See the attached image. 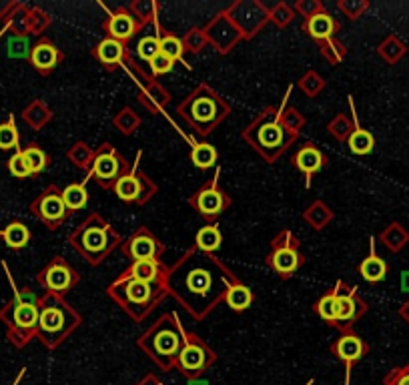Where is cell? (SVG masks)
<instances>
[{"mask_svg":"<svg viewBox=\"0 0 409 385\" xmlns=\"http://www.w3.org/2000/svg\"><path fill=\"white\" fill-rule=\"evenodd\" d=\"M397 315H399V317H401V319L406 321V323L409 325V299L406 301V303H401V305H399V309H397Z\"/></svg>","mask_w":409,"mask_h":385,"instance_id":"94428289","label":"cell"},{"mask_svg":"<svg viewBox=\"0 0 409 385\" xmlns=\"http://www.w3.org/2000/svg\"><path fill=\"white\" fill-rule=\"evenodd\" d=\"M267 267L275 271L279 279L289 281L303 265L305 255L301 253V241L291 229H281L271 241V251L265 257Z\"/></svg>","mask_w":409,"mask_h":385,"instance_id":"ba28073f","label":"cell"},{"mask_svg":"<svg viewBox=\"0 0 409 385\" xmlns=\"http://www.w3.org/2000/svg\"><path fill=\"white\" fill-rule=\"evenodd\" d=\"M253 301H255V293H253V289L247 287L245 283H239V285L231 287L225 297L227 305H229L233 311H237V313L249 309V307L253 305Z\"/></svg>","mask_w":409,"mask_h":385,"instance_id":"60d3db41","label":"cell"},{"mask_svg":"<svg viewBox=\"0 0 409 385\" xmlns=\"http://www.w3.org/2000/svg\"><path fill=\"white\" fill-rule=\"evenodd\" d=\"M379 241L386 245V249L391 253H399L406 249L409 243V231L397 221H391L388 227L379 233Z\"/></svg>","mask_w":409,"mask_h":385,"instance_id":"1f68e13d","label":"cell"},{"mask_svg":"<svg viewBox=\"0 0 409 385\" xmlns=\"http://www.w3.org/2000/svg\"><path fill=\"white\" fill-rule=\"evenodd\" d=\"M337 6L349 21H359L369 10V0H339Z\"/></svg>","mask_w":409,"mask_h":385,"instance_id":"db71d44e","label":"cell"},{"mask_svg":"<svg viewBox=\"0 0 409 385\" xmlns=\"http://www.w3.org/2000/svg\"><path fill=\"white\" fill-rule=\"evenodd\" d=\"M0 235L4 237V241H6V245H8L10 249H22V247H26L28 241H30V231H28V227H26L24 223H21V221L8 223L6 229L0 231Z\"/></svg>","mask_w":409,"mask_h":385,"instance_id":"b9f144b4","label":"cell"},{"mask_svg":"<svg viewBox=\"0 0 409 385\" xmlns=\"http://www.w3.org/2000/svg\"><path fill=\"white\" fill-rule=\"evenodd\" d=\"M121 253L131 261H161L164 243L149 227L141 225L121 245Z\"/></svg>","mask_w":409,"mask_h":385,"instance_id":"d6986e66","label":"cell"},{"mask_svg":"<svg viewBox=\"0 0 409 385\" xmlns=\"http://www.w3.org/2000/svg\"><path fill=\"white\" fill-rule=\"evenodd\" d=\"M289 95H291V86L287 88V95L285 99H283V103L279 105V119H281V123H283V127L287 130H291V132H295V135H299L307 125V119L297 110L295 107H289L287 105V99H289Z\"/></svg>","mask_w":409,"mask_h":385,"instance_id":"74e56055","label":"cell"},{"mask_svg":"<svg viewBox=\"0 0 409 385\" xmlns=\"http://www.w3.org/2000/svg\"><path fill=\"white\" fill-rule=\"evenodd\" d=\"M163 26L161 22H155V30L153 32H144L143 37L137 41V46H135V52L137 57L143 61V63H151L159 52H161V34H163Z\"/></svg>","mask_w":409,"mask_h":385,"instance_id":"f546056e","label":"cell"},{"mask_svg":"<svg viewBox=\"0 0 409 385\" xmlns=\"http://www.w3.org/2000/svg\"><path fill=\"white\" fill-rule=\"evenodd\" d=\"M297 86H299V90L305 95L307 99H317L325 90L327 83L317 70H307L305 75L297 81Z\"/></svg>","mask_w":409,"mask_h":385,"instance_id":"ee69618b","label":"cell"},{"mask_svg":"<svg viewBox=\"0 0 409 385\" xmlns=\"http://www.w3.org/2000/svg\"><path fill=\"white\" fill-rule=\"evenodd\" d=\"M181 41H183L184 52H189V55H199V52H203L204 46L209 44V39H207V34H204V30L201 26H191V28L184 32Z\"/></svg>","mask_w":409,"mask_h":385,"instance_id":"7dc6e473","label":"cell"},{"mask_svg":"<svg viewBox=\"0 0 409 385\" xmlns=\"http://www.w3.org/2000/svg\"><path fill=\"white\" fill-rule=\"evenodd\" d=\"M243 283L215 253L189 247L169 267L167 291L195 321H204L221 303L231 287Z\"/></svg>","mask_w":409,"mask_h":385,"instance_id":"6da1fadb","label":"cell"},{"mask_svg":"<svg viewBox=\"0 0 409 385\" xmlns=\"http://www.w3.org/2000/svg\"><path fill=\"white\" fill-rule=\"evenodd\" d=\"M295 10L287 2H275L269 6V22H273L277 28H287L291 22L295 21Z\"/></svg>","mask_w":409,"mask_h":385,"instance_id":"c3c4849f","label":"cell"},{"mask_svg":"<svg viewBox=\"0 0 409 385\" xmlns=\"http://www.w3.org/2000/svg\"><path fill=\"white\" fill-rule=\"evenodd\" d=\"M123 237L99 211L88 213L81 223L70 231L68 245L93 267L101 265L108 255H113L123 245Z\"/></svg>","mask_w":409,"mask_h":385,"instance_id":"3957f363","label":"cell"},{"mask_svg":"<svg viewBox=\"0 0 409 385\" xmlns=\"http://www.w3.org/2000/svg\"><path fill=\"white\" fill-rule=\"evenodd\" d=\"M193 382H195V379H193ZM191 385H207V384H197V382H195V384H191Z\"/></svg>","mask_w":409,"mask_h":385,"instance_id":"e7e4bbea","label":"cell"},{"mask_svg":"<svg viewBox=\"0 0 409 385\" xmlns=\"http://www.w3.org/2000/svg\"><path fill=\"white\" fill-rule=\"evenodd\" d=\"M388 263L377 255L375 239L371 237V241H369V255L359 263V275L365 279L368 283H381L383 279L388 277Z\"/></svg>","mask_w":409,"mask_h":385,"instance_id":"f1b7e54d","label":"cell"},{"mask_svg":"<svg viewBox=\"0 0 409 385\" xmlns=\"http://www.w3.org/2000/svg\"><path fill=\"white\" fill-rule=\"evenodd\" d=\"M8 171L12 172V177H17V179H26V177L32 175L30 169H28V165H26V161H24V157H22L21 149L15 150V155L10 157V161H8Z\"/></svg>","mask_w":409,"mask_h":385,"instance_id":"6f0895ef","label":"cell"},{"mask_svg":"<svg viewBox=\"0 0 409 385\" xmlns=\"http://www.w3.org/2000/svg\"><path fill=\"white\" fill-rule=\"evenodd\" d=\"M339 28H341L339 21L333 14H329L327 10L311 17L309 21H303V30L317 44L323 43V41H329V39H335V34L339 32Z\"/></svg>","mask_w":409,"mask_h":385,"instance_id":"83f0119b","label":"cell"},{"mask_svg":"<svg viewBox=\"0 0 409 385\" xmlns=\"http://www.w3.org/2000/svg\"><path fill=\"white\" fill-rule=\"evenodd\" d=\"M173 68H175V61H173V59H169V57L163 55V52H159V55L149 63L151 77H155V79H159V77H163V75H169Z\"/></svg>","mask_w":409,"mask_h":385,"instance_id":"9f6ffc18","label":"cell"},{"mask_svg":"<svg viewBox=\"0 0 409 385\" xmlns=\"http://www.w3.org/2000/svg\"><path fill=\"white\" fill-rule=\"evenodd\" d=\"M401 291L409 293V271H403V275H401Z\"/></svg>","mask_w":409,"mask_h":385,"instance_id":"6125c7cd","label":"cell"},{"mask_svg":"<svg viewBox=\"0 0 409 385\" xmlns=\"http://www.w3.org/2000/svg\"><path fill=\"white\" fill-rule=\"evenodd\" d=\"M102 30L106 32L108 39H115L119 43L129 44V41L141 32V24L133 17L129 6H119L108 12V17L102 22Z\"/></svg>","mask_w":409,"mask_h":385,"instance_id":"7402d4cb","label":"cell"},{"mask_svg":"<svg viewBox=\"0 0 409 385\" xmlns=\"http://www.w3.org/2000/svg\"><path fill=\"white\" fill-rule=\"evenodd\" d=\"M191 161H193V165H195L197 169L207 171V169H211V167L217 165V161H219V150L215 149L211 143H207V141H199V143H195V145L191 147Z\"/></svg>","mask_w":409,"mask_h":385,"instance_id":"836d02e7","label":"cell"},{"mask_svg":"<svg viewBox=\"0 0 409 385\" xmlns=\"http://www.w3.org/2000/svg\"><path fill=\"white\" fill-rule=\"evenodd\" d=\"M139 385H163V384H161V382H159L155 375H146V377H144L143 382H141Z\"/></svg>","mask_w":409,"mask_h":385,"instance_id":"be15d7a7","label":"cell"},{"mask_svg":"<svg viewBox=\"0 0 409 385\" xmlns=\"http://www.w3.org/2000/svg\"><path fill=\"white\" fill-rule=\"evenodd\" d=\"M348 103L349 108H351V121H353V130H351V135H349L348 139V149L353 152V155H357V157H365L369 155L373 147H375V137L369 132L368 128H363L359 125V119H357V110H355V101H353V97L349 95L348 97Z\"/></svg>","mask_w":409,"mask_h":385,"instance_id":"484cf974","label":"cell"},{"mask_svg":"<svg viewBox=\"0 0 409 385\" xmlns=\"http://www.w3.org/2000/svg\"><path fill=\"white\" fill-rule=\"evenodd\" d=\"M377 55L383 63L397 64L408 55V44L403 43L397 34H388L381 43L377 44Z\"/></svg>","mask_w":409,"mask_h":385,"instance_id":"d6a6232c","label":"cell"},{"mask_svg":"<svg viewBox=\"0 0 409 385\" xmlns=\"http://www.w3.org/2000/svg\"><path fill=\"white\" fill-rule=\"evenodd\" d=\"M335 295H337V321H335V329L351 331L353 325L361 319L369 311V303L357 291V287H349L345 281H337V285L333 287Z\"/></svg>","mask_w":409,"mask_h":385,"instance_id":"2e32d148","label":"cell"},{"mask_svg":"<svg viewBox=\"0 0 409 385\" xmlns=\"http://www.w3.org/2000/svg\"><path fill=\"white\" fill-rule=\"evenodd\" d=\"M124 68L137 79L135 83L139 85V103L143 105L151 115H159L164 112L167 105L171 103V92L164 88L163 83H159V79L151 77V72H144L139 64L135 63L133 59L124 64Z\"/></svg>","mask_w":409,"mask_h":385,"instance_id":"9a60e30c","label":"cell"},{"mask_svg":"<svg viewBox=\"0 0 409 385\" xmlns=\"http://www.w3.org/2000/svg\"><path fill=\"white\" fill-rule=\"evenodd\" d=\"M88 179L84 177V181L82 183H70L68 187H64L62 189V199H64V205H66V209L70 211V213H77V211H81L86 207V203H88V191H86V187H84V183H86Z\"/></svg>","mask_w":409,"mask_h":385,"instance_id":"d590c367","label":"cell"},{"mask_svg":"<svg viewBox=\"0 0 409 385\" xmlns=\"http://www.w3.org/2000/svg\"><path fill=\"white\" fill-rule=\"evenodd\" d=\"M291 165L305 177V185H311L313 175L323 171L329 165V157L315 143H303L301 149L291 157Z\"/></svg>","mask_w":409,"mask_h":385,"instance_id":"603a6c76","label":"cell"},{"mask_svg":"<svg viewBox=\"0 0 409 385\" xmlns=\"http://www.w3.org/2000/svg\"><path fill=\"white\" fill-rule=\"evenodd\" d=\"M351 130H353V121H351V117H348L345 112H339V115H335L329 121L327 132L335 141H339V143H348Z\"/></svg>","mask_w":409,"mask_h":385,"instance_id":"bcb514c9","label":"cell"},{"mask_svg":"<svg viewBox=\"0 0 409 385\" xmlns=\"http://www.w3.org/2000/svg\"><path fill=\"white\" fill-rule=\"evenodd\" d=\"M319 52H321V57L331 64H339L345 57H348L345 44L341 43V41H337V39H329V41L319 43Z\"/></svg>","mask_w":409,"mask_h":385,"instance_id":"681fc988","label":"cell"},{"mask_svg":"<svg viewBox=\"0 0 409 385\" xmlns=\"http://www.w3.org/2000/svg\"><path fill=\"white\" fill-rule=\"evenodd\" d=\"M39 283L46 289V293L64 297L81 283V273L64 257H55L39 273Z\"/></svg>","mask_w":409,"mask_h":385,"instance_id":"e0dca14e","label":"cell"},{"mask_svg":"<svg viewBox=\"0 0 409 385\" xmlns=\"http://www.w3.org/2000/svg\"><path fill=\"white\" fill-rule=\"evenodd\" d=\"M177 115L197 137H209L231 115V105L207 83L197 85L177 105Z\"/></svg>","mask_w":409,"mask_h":385,"instance_id":"7a4b0ae2","label":"cell"},{"mask_svg":"<svg viewBox=\"0 0 409 385\" xmlns=\"http://www.w3.org/2000/svg\"><path fill=\"white\" fill-rule=\"evenodd\" d=\"M184 335L187 331L181 325L179 315L175 311L163 313L137 339V347L144 351L146 357L157 364L161 371H171L183 349Z\"/></svg>","mask_w":409,"mask_h":385,"instance_id":"5b68a950","label":"cell"},{"mask_svg":"<svg viewBox=\"0 0 409 385\" xmlns=\"http://www.w3.org/2000/svg\"><path fill=\"white\" fill-rule=\"evenodd\" d=\"M28 24H30V30H32L35 34H41V32H44V30L48 28L50 17H48L46 12L39 10V8H35V10H32V17H28Z\"/></svg>","mask_w":409,"mask_h":385,"instance_id":"91938a15","label":"cell"},{"mask_svg":"<svg viewBox=\"0 0 409 385\" xmlns=\"http://www.w3.org/2000/svg\"><path fill=\"white\" fill-rule=\"evenodd\" d=\"M91 55H93V59H97V61L102 64V68H106L108 72H115L117 68H124V64L133 59L126 44L119 43V41H115V39H108V37H104L101 43L93 48Z\"/></svg>","mask_w":409,"mask_h":385,"instance_id":"cb8c5ba5","label":"cell"},{"mask_svg":"<svg viewBox=\"0 0 409 385\" xmlns=\"http://www.w3.org/2000/svg\"><path fill=\"white\" fill-rule=\"evenodd\" d=\"M221 243H223V233L219 225H204L195 237V247L204 253H215L221 247Z\"/></svg>","mask_w":409,"mask_h":385,"instance_id":"8d00e7d4","label":"cell"},{"mask_svg":"<svg viewBox=\"0 0 409 385\" xmlns=\"http://www.w3.org/2000/svg\"><path fill=\"white\" fill-rule=\"evenodd\" d=\"M383 385H409V364L393 367L383 377Z\"/></svg>","mask_w":409,"mask_h":385,"instance_id":"680465c9","label":"cell"},{"mask_svg":"<svg viewBox=\"0 0 409 385\" xmlns=\"http://www.w3.org/2000/svg\"><path fill=\"white\" fill-rule=\"evenodd\" d=\"M66 157H68V161H70L77 169L88 172L91 165H93L95 149H91V145H86L84 141H77V143H73V147L68 149Z\"/></svg>","mask_w":409,"mask_h":385,"instance_id":"7bdbcfd3","label":"cell"},{"mask_svg":"<svg viewBox=\"0 0 409 385\" xmlns=\"http://www.w3.org/2000/svg\"><path fill=\"white\" fill-rule=\"evenodd\" d=\"M333 209L329 207L325 201L317 199L313 201L305 211H303V221L313 229V231H323L329 223L333 221Z\"/></svg>","mask_w":409,"mask_h":385,"instance_id":"4dcf8cb0","label":"cell"},{"mask_svg":"<svg viewBox=\"0 0 409 385\" xmlns=\"http://www.w3.org/2000/svg\"><path fill=\"white\" fill-rule=\"evenodd\" d=\"M159 8H161V4L155 2V0H135L129 6L133 17L141 24V30L151 26L155 21H159Z\"/></svg>","mask_w":409,"mask_h":385,"instance_id":"e575fe53","label":"cell"},{"mask_svg":"<svg viewBox=\"0 0 409 385\" xmlns=\"http://www.w3.org/2000/svg\"><path fill=\"white\" fill-rule=\"evenodd\" d=\"M215 362H217V353L197 333L189 331L184 335V345L177 357L175 369H179L189 379H197Z\"/></svg>","mask_w":409,"mask_h":385,"instance_id":"5bb4252c","label":"cell"},{"mask_svg":"<svg viewBox=\"0 0 409 385\" xmlns=\"http://www.w3.org/2000/svg\"><path fill=\"white\" fill-rule=\"evenodd\" d=\"M204 34L209 39V44L219 52V55H229L237 44L241 43V32L237 30V26L231 22L225 12L221 10L219 14H215L211 21L203 26Z\"/></svg>","mask_w":409,"mask_h":385,"instance_id":"ffe728a7","label":"cell"},{"mask_svg":"<svg viewBox=\"0 0 409 385\" xmlns=\"http://www.w3.org/2000/svg\"><path fill=\"white\" fill-rule=\"evenodd\" d=\"M297 139L299 135L283 127L279 107H265L243 128V141L269 165L277 163L281 155L297 143Z\"/></svg>","mask_w":409,"mask_h":385,"instance_id":"277c9868","label":"cell"},{"mask_svg":"<svg viewBox=\"0 0 409 385\" xmlns=\"http://www.w3.org/2000/svg\"><path fill=\"white\" fill-rule=\"evenodd\" d=\"M131 163L117 150L115 145L102 143L95 149L93 165L86 172V179H95L104 191H113L115 185L131 171Z\"/></svg>","mask_w":409,"mask_h":385,"instance_id":"9c48e42d","label":"cell"},{"mask_svg":"<svg viewBox=\"0 0 409 385\" xmlns=\"http://www.w3.org/2000/svg\"><path fill=\"white\" fill-rule=\"evenodd\" d=\"M313 311L319 319L325 321L329 327H335V321H337V295H335V291L329 289L327 293H323L319 299L315 301Z\"/></svg>","mask_w":409,"mask_h":385,"instance_id":"ab89813d","label":"cell"},{"mask_svg":"<svg viewBox=\"0 0 409 385\" xmlns=\"http://www.w3.org/2000/svg\"><path fill=\"white\" fill-rule=\"evenodd\" d=\"M24 119H26V123H30L35 128H41L50 123L53 112H50V108L46 107L44 103H41V101H35L30 107L26 108Z\"/></svg>","mask_w":409,"mask_h":385,"instance_id":"f907efd6","label":"cell"},{"mask_svg":"<svg viewBox=\"0 0 409 385\" xmlns=\"http://www.w3.org/2000/svg\"><path fill=\"white\" fill-rule=\"evenodd\" d=\"M106 295L123 309L131 321L141 323L169 297V291L164 283H144L124 277L121 273L106 287Z\"/></svg>","mask_w":409,"mask_h":385,"instance_id":"8992f818","label":"cell"},{"mask_svg":"<svg viewBox=\"0 0 409 385\" xmlns=\"http://www.w3.org/2000/svg\"><path fill=\"white\" fill-rule=\"evenodd\" d=\"M141 157H143V150L137 152L135 165L131 167V171L126 172L123 179L115 185V189H113V192H115L121 201L129 203V205H137V207L146 205V203L159 192L157 183H155L146 172L139 169Z\"/></svg>","mask_w":409,"mask_h":385,"instance_id":"4fadbf2b","label":"cell"},{"mask_svg":"<svg viewBox=\"0 0 409 385\" xmlns=\"http://www.w3.org/2000/svg\"><path fill=\"white\" fill-rule=\"evenodd\" d=\"M293 10H295V14H299L303 21H309L311 17L323 12V10H325V4H323L321 0H297V2L293 4Z\"/></svg>","mask_w":409,"mask_h":385,"instance_id":"11a10c76","label":"cell"},{"mask_svg":"<svg viewBox=\"0 0 409 385\" xmlns=\"http://www.w3.org/2000/svg\"><path fill=\"white\" fill-rule=\"evenodd\" d=\"M2 317L12 325L17 333L15 339L22 345L30 337H35V333H39V301L28 293H17V297L2 313Z\"/></svg>","mask_w":409,"mask_h":385,"instance_id":"7c38bea8","label":"cell"},{"mask_svg":"<svg viewBox=\"0 0 409 385\" xmlns=\"http://www.w3.org/2000/svg\"><path fill=\"white\" fill-rule=\"evenodd\" d=\"M221 167L215 169V175L199 187L197 191L189 197V205L203 217L209 225H215V221L231 207V197L219 187Z\"/></svg>","mask_w":409,"mask_h":385,"instance_id":"30bf717a","label":"cell"},{"mask_svg":"<svg viewBox=\"0 0 409 385\" xmlns=\"http://www.w3.org/2000/svg\"><path fill=\"white\" fill-rule=\"evenodd\" d=\"M331 353L343 362L348 367V375H345V385H349V377H351V369L357 362H361L369 353V345L363 337H359L353 329L351 331H343L335 342L331 343Z\"/></svg>","mask_w":409,"mask_h":385,"instance_id":"44dd1931","label":"cell"},{"mask_svg":"<svg viewBox=\"0 0 409 385\" xmlns=\"http://www.w3.org/2000/svg\"><path fill=\"white\" fill-rule=\"evenodd\" d=\"M82 325V315L64 297L46 293L39 299V335L46 347H59Z\"/></svg>","mask_w":409,"mask_h":385,"instance_id":"52a82bcc","label":"cell"},{"mask_svg":"<svg viewBox=\"0 0 409 385\" xmlns=\"http://www.w3.org/2000/svg\"><path fill=\"white\" fill-rule=\"evenodd\" d=\"M30 64L41 72V75H50L59 64L64 61L62 50L55 43H50L48 39H42L35 44L28 52Z\"/></svg>","mask_w":409,"mask_h":385,"instance_id":"d4e9b609","label":"cell"},{"mask_svg":"<svg viewBox=\"0 0 409 385\" xmlns=\"http://www.w3.org/2000/svg\"><path fill=\"white\" fill-rule=\"evenodd\" d=\"M0 149H21L19 147V128L15 123V117H10L6 123L0 125Z\"/></svg>","mask_w":409,"mask_h":385,"instance_id":"f5cc1de1","label":"cell"},{"mask_svg":"<svg viewBox=\"0 0 409 385\" xmlns=\"http://www.w3.org/2000/svg\"><path fill=\"white\" fill-rule=\"evenodd\" d=\"M223 12L237 26L243 41L257 37L269 22V6L261 0H235Z\"/></svg>","mask_w":409,"mask_h":385,"instance_id":"8fae6325","label":"cell"},{"mask_svg":"<svg viewBox=\"0 0 409 385\" xmlns=\"http://www.w3.org/2000/svg\"><path fill=\"white\" fill-rule=\"evenodd\" d=\"M113 125L119 128V132L124 137H133L137 132V128H141L143 125V119L135 108L124 107L113 117Z\"/></svg>","mask_w":409,"mask_h":385,"instance_id":"f35d334b","label":"cell"},{"mask_svg":"<svg viewBox=\"0 0 409 385\" xmlns=\"http://www.w3.org/2000/svg\"><path fill=\"white\" fill-rule=\"evenodd\" d=\"M22 157H24V161H26V165H28L32 175H39L50 165V157L37 143H30L26 149H22Z\"/></svg>","mask_w":409,"mask_h":385,"instance_id":"f6af8a7d","label":"cell"},{"mask_svg":"<svg viewBox=\"0 0 409 385\" xmlns=\"http://www.w3.org/2000/svg\"><path fill=\"white\" fill-rule=\"evenodd\" d=\"M30 211H32V215H35L39 221H42L50 231H57L62 223L68 219V215H70V211H68L66 205H64L61 187H57V185H48V187L32 201Z\"/></svg>","mask_w":409,"mask_h":385,"instance_id":"ac0fdd59","label":"cell"},{"mask_svg":"<svg viewBox=\"0 0 409 385\" xmlns=\"http://www.w3.org/2000/svg\"><path fill=\"white\" fill-rule=\"evenodd\" d=\"M161 52L167 55L169 59H173L175 63H177V61H183V57H184L183 41H181L179 37H175L173 32L163 30V34H161Z\"/></svg>","mask_w":409,"mask_h":385,"instance_id":"816d5d0a","label":"cell"},{"mask_svg":"<svg viewBox=\"0 0 409 385\" xmlns=\"http://www.w3.org/2000/svg\"><path fill=\"white\" fill-rule=\"evenodd\" d=\"M124 277L144 281V283H164L167 285V275L169 267L163 261H133L123 271Z\"/></svg>","mask_w":409,"mask_h":385,"instance_id":"4316f807","label":"cell"}]
</instances>
